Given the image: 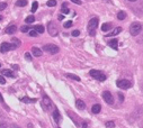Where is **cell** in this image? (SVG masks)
<instances>
[{
	"label": "cell",
	"instance_id": "obj_24",
	"mask_svg": "<svg viewBox=\"0 0 143 128\" xmlns=\"http://www.w3.org/2000/svg\"><path fill=\"white\" fill-rule=\"evenodd\" d=\"M37 8H38V2H37V1H34L33 5H32V9H30V11H32L33 14H34V12L37 10Z\"/></svg>",
	"mask_w": 143,
	"mask_h": 128
},
{
	"label": "cell",
	"instance_id": "obj_41",
	"mask_svg": "<svg viewBox=\"0 0 143 128\" xmlns=\"http://www.w3.org/2000/svg\"><path fill=\"white\" fill-rule=\"evenodd\" d=\"M81 128H88V124H87L86 121H83V123L81 124Z\"/></svg>",
	"mask_w": 143,
	"mask_h": 128
},
{
	"label": "cell",
	"instance_id": "obj_29",
	"mask_svg": "<svg viewBox=\"0 0 143 128\" xmlns=\"http://www.w3.org/2000/svg\"><path fill=\"white\" fill-rule=\"evenodd\" d=\"M106 127L107 128H114L115 127V123H114V121H107V123H106Z\"/></svg>",
	"mask_w": 143,
	"mask_h": 128
},
{
	"label": "cell",
	"instance_id": "obj_1",
	"mask_svg": "<svg viewBox=\"0 0 143 128\" xmlns=\"http://www.w3.org/2000/svg\"><path fill=\"white\" fill-rule=\"evenodd\" d=\"M42 107L44 108V110H45V111H50L51 109H53V104H52V100H51V99H50L46 95L43 96Z\"/></svg>",
	"mask_w": 143,
	"mask_h": 128
},
{
	"label": "cell",
	"instance_id": "obj_27",
	"mask_svg": "<svg viewBox=\"0 0 143 128\" xmlns=\"http://www.w3.org/2000/svg\"><path fill=\"white\" fill-rule=\"evenodd\" d=\"M30 28H33V27H29V26H23V27H20V30L23 33H27V32H29L30 30Z\"/></svg>",
	"mask_w": 143,
	"mask_h": 128
},
{
	"label": "cell",
	"instance_id": "obj_22",
	"mask_svg": "<svg viewBox=\"0 0 143 128\" xmlns=\"http://www.w3.org/2000/svg\"><path fill=\"white\" fill-rule=\"evenodd\" d=\"M26 5H27V0H17L16 2V6H18V7H25Z\"/></svg>",
	"mask_w": 143,
	"mask_h": 128
},
{
	"label": "cell",
	"instance_id": "obj_14",
	"mask_svg": "<svg viewBox=\"0 0 143 128\" xmlns=\"http://www.w3.org/2000/svg\"><path fill=\"white\" fill-rule=\"evenodd\" d=\"M76 106H77L78 109H85L86 108V104L81 100V99H77V100H76Z\"/></svg>",
	"mask_w": 143,
	"mask_h": 128
},
{
	"label": "cell",
	"instance_id": "obj_39",
	"mask_svg": "<svg viewBox=\"0 0 143 128\" xmlns=\"http://www.w3.org/2000/svg\"><path fill=\"white\" fill-rule=\"evenodd\" d=\"M118 97H120V101H121V102H123V101H124V96L120 92V93H118Z\"/></svg>",
	"mask_w": 143,
	"mask_h": 128
},
{
	"label": "cell",
	"instance_id": "obj_37",
	"mask_svg": "<svg viewBox=\"0 0 143 128\" xmlns=\"http://www.w3.org/2000/svg\"><path fill=\"white\" fill-rule=\"evenodd\" d=\"M71 1L76 5H81V0H71Z\"/></svg>",
	"mask_w": 143,
	"mask_h": 128
},
{
	"label": "cell",
	"instance_id": "obj_7",
	"mask_svg": "<svg viewBox=\"0 0 143 128\" xmlns=\"http://www.w3.org/2000/svg\"><path fill=\"white\" fill-rule=\"evenodd\" d=\"M47 32L51 36H57L58 35L59 30L57 28V25H55L53 21H50V23L47 24Z\"/></svg>",
	"mask_w": 143,
	"mask_h": 128
},
{
	"label": "cell",
	"instance_id": "obj_13",
	"mask_svg": "<svg viewBox=\"0 0 143 128\" xmlns=\"http://www.w3.org/2000/svg\"><path fill=\"white\" fill-rule=\"evenodd\" d=\"M16 32H17V26H15V25L8 26L7 29H6V33L9 34V35H12V34H15Z\"/></svg>",
	"mask_w": 143,
	"mask_h": 128
},
{
	"label": "cell",
	"instance_id": "obj_42",
	"mask_svg": "<svg viewBox=\"0 0 143 128\" xmlns=\"http://www.w3.org/2000/svg\"><path fill=\"white\" fill-rule=\"evenodd\" d=\"M58 18H59V20H63L64 19V16H63V15H60Z\"/></svg>",
	"mask_w": 143,
	"mask_h": 128
},
{
	"label": "cell",
	"instance_id": "obj_35",
	"mask_svg": "<svg viewBox=\"0 0 143 128\" xmlns=\"http://www.w3.org/2000/svg\"><path fill=\"white\" fill-rule=\"evenodd\" d=\"M80 35V32H79V30H73V32H72V36H74V37H77V36H79Z\"/></svg>",
	"mask_w": 143,
	"mask_h": 128
},
{
	"label": "cell",
	"instance_id": "obj_8",
	"mask_svg": "<svg viewBox=\"0 0 143 128\" xmlns=\"http://www.w3.org/2000/svg\"><path fill=\"white\" fill-rule=\"evenodd\" d=\"M116 84L120 89H129L132 87V83L129 80H118L116 82Z\"/></svg>",
	"mask_w": 143,
	"mask_h": 128
},
{
	"label": "cell",
	"instance_id": "obj_3",
	"mask_svg": "<svg viewBox=\"0 0 143 128\" xmlns=\"http://www.w3.org/2000/svg\"><path fill=\"white\" fill-rule=\"evenodd\" d=\"M98 26V18H92V19H90L89 21V25H88V28H89V34L91 36H95L96 34V28Z\"/></svg>",
	"mask_w": 143,
	"mask_h": 128
},
{
	"label": "cell",
	"instance_id": "obj_9",
	"mask_svg": "<svg viewBox=\"0 0 143 128\" xmlns=\"http://www.w3.org/2000/svg\"><path fill=\"white\" fill-rule=\"evenodd\" d=\"M102 99L105 100V102L108 105H113L114 104V98L112 96V93L109 91H104L102 92Z\"/></svg>",
	"mask_w": 143,
	"mask_h": 128
},
{
	"label": "cell",
	"instance_id": "obj_10",
	"mask_svg": "<svg viewBox=\"0 0 143 128\" xmlns=\"http://www.w3.org/2000/svg\"><path fill=\"white\" fill-rule=\"evenodd\" d=\"M53 119L57 124H59L61 120V115H60V111H59L58 109H54V111H53Z\"/></svg>",
	"mask_w": 143,
	"mask_h": 128
},
{
	"label": "cell",
	"instance_id": "obj_50",
	"mask_svg": "<svg viewBox=\"0 0 143 128\" xmlns=\"http://www.w3.org/2000/svg\"><path fill=\"white\" fill-rule=\"evenodd\" d=\"M57 128H60V127H57Z\"/></svg>",
	"mask_w": 143,
	"mask_h": 128
},
{
	"label": "cell",
	"instance_id": "obj_45",
	"mask_svg": "<svg viewBox=\"0 0 143 128\" xmlns=\"http://www.w3.org/2000/svg\"><path fill=\"white\" fill-rule=\"evenodd\" d=\"M11 128H19L17 125H11Z\"/></svg>",
	"mask_w": 143,
	"mask_h": 128
},
{
	"label": "cell",
	"instance_id": "obj_49",
	"mask_svg": "<svg viewBox=\"0 0 143 128\" xmlns=\"http://www.w3.org/2000/svg\"><path fill=\"white\" fill-rule=\"evenodd\" d=\"M0 67H1V63H0Z\"/></svg>",
	"mask_w": 143,
	"mask_h": 128
},
{
	"label": "cell",
	"instance_id": "obj_5",
	"mask_svg": "<svg viewBox=\"0 0 143 128\" xmlns=\"http://www.w3.org/2000/svg\"><path fill=\"white\" fill-rule=\"evenodd\" d=\"M17 45L16 44H9V43L4 42L1 45H0V52L1 53H7L9 51H12V49H16Z\"/></svg>",
	"mask_w": 143,
	"mask_h": 128
},
{
	"label": "cell",
	"instance_id": "obj_47",
	"mask_svg": "<svg viewBox=\"0 0 143 128\" xmlns=\"http://www.w3.org/2000/svg\"><path fill=\"white\" fill-rule=\"evenodd\" d=\"M2 20V16H1V15H0V21H1Z\"/></svg>",
	"mask_w": 143,
	"mask_h": 128
},
{
	"label": "cell",
	"instance_id": "obj_18",
	"mask_svg": "<svg viewBox=\"0 0 143 128\" xmlns=\"http://www.w3.org/2000/svg\"><path fill=\"white\" fill-rule=\"evenodd\" d=\"M32 53H33V55L34 56H36V57H39V56H42V51L39 48H37V47H33L32 48Z\"/></svg>",
	"mask_w": 143,
	"mask_h": 128
},
{
	"label": "cell",
	"instance_id": "obj_23",
	"mask_svg": "<svg viewBox=\"0 0 143 128\" xmlns=\"http://www.w3.org/2000/svg\"><path fill=\"white\" fill-rule=\"evenodd\" d=\"M34 20H35V17H34L33 15H30V16H27L26 17V19H25V23H26V24H32Z\"/></svg>",
	"mask_w": 143,
	"mask_h": 128
},
{
	"label": "cell",
	"instance_id": "obj_4",
	"mask_svg": "<svg viewBox=\"0 0 143 128\" xmlns=\"http://www.w3.org/2000/svg\"><path fill=\"white\" fill-rule=\"evenodd\" d=\"M89 74L91 75L94 79L99 80V81H105L106 80V75L101 72V71H97V70H90Z\"/></svg>",
	"mask_w": 143,
	"mask_h": 128
},
{
	"label": "cell",
	"instance_id": "obj_6",
	"mask_svg": "<svg viewBox=\"0 0 143 128\" xmlns=\"http://www.w3.org/2000/svg\"><path fill=\"white\" fill-rule=\"evenodd\" d=\"M43 49H44L45 52L50 53V54H57V53H59V51H60V48L54 44H47V45L43 46Z\"/></svg>",
	"mask_w": 143,
	"mask_h": 128
},
{
	"label": "cell",
	"instance_id": "obj_19",
	"mask_svg": "<svg viewBox=\"0 0 143 128\" xmlns=\"http://www.w3.org/2000/svg\"><path fill=\"white\" fill-rule=\"evenodd\" d=\"M126 18V12L125 11H123V10H121L117 12V19L118 20H124Z\"/></svg>",
	"mask_w": 143,
	"mask_h": 128
},
{
	"label": "cell",
	"instance_id": "obj_25",
	"mask_svg": "<svg viewBox=\"0 0 143 128\" xmlns=\"http://www.w3.org/2000/svg\"><path fill=\"white\" fill-rule=\"evenodd\" d=\"M67 76L70 78V79L72 80H76V81H80V78L78 75H74V74H71V73H67Z\"/></svg>",
	"mask_w": 143,
	"mask_h": 128
},
{
	"label": "cell",
	"instance_id": "obj_15",
	"mask_svg": "<svg viewBox=\"0 0 143 128\" xmlns=\"http://www.w3.org/2000/svg\"><path fill=\"white\" fill-rule=\"evenodd\" d=\"M101 110V107H100V105H98V104H96L92 106V108H91V111H92V114H95V115H97L99 114Z\"/></svg>",
	"mask_w": 143,
	"mask_h": 128
},
{
	"label": "cell",
	"instance_id": "obj_43",
	"mask_svg": "<svg viewBox=\"0 0 143 128\" xmlns=\"http://www.w3.org/2000/svg\"><path fill=\"white\" fill-rule=\"evenodd\" d=\"M11 66H12V69H15V70H18V69H19V67H18V66H17V65H16V64H12V65H11Z\"/></svg>",
	"mask_w": 143,
	"mask_h": 128
},
{
	"label": "cell",
	"instance_id": "obj_44",
	"mask_svg": "<svg viewBox=\"0 0 143 128\" xmlns=\"http://www.w3.org/2000/svg\"><path fill=\"white\" fill-rule=\"evenodd\" d=\"M0 102H2V104H4V98H2L1 93H0Z\"/></svg>",
	"mask_w": 143,
	"mask_h": 128
},
{
	"label": "cell",
	"instance_id": "obj_16",
	"mask_svg": "<svg viewBox=\"0 0 143 128\" xmlns=\"http://www.w3.org/2000/svg\"><path fill=\"white\" fill-rule=\"evenodd\" d=\"M121 32H122V27H116V28H115V29L113 30V32L108 34V35H107L106 37H109V36H116V35H118V34H120Z\"/></svg>",
	"mask_w": 143,
	"mask_h": 128
},
{
	"label": "cell",
	"instance_id": "obj_28",
	"mask_svg": "<svg viewBox=\"0 0 143 128\" xmlns=\"http://www.w3.org/2000/svg\"><path fill=\"white\" fill-rule=\"evenodd\" d=\"M63 26H64V28H70L71 26H72V20H68V21H66Z\"/></svg>",
	"mask_w": 143,
	"mask_h": 128
},
{
	"label": "cell",
	"instance_id": "obj_31",
	"mask_svg": "<svg viewBox=\"0 0 143 128\" xmlns=\"http://www.w3.org/2000/svg\"><path fill=\"white\" fill-rule=\"evenodd\" d=\"M25 58H26L27 61H29V62H30V61H32V55H30L28 52L25 53Z\"/></svg>",
	"mask_w": 143,
	"mask_h": 128
},
{
	"label": "cell",
	"instance_id": "obj_20",
	"mask_svg": "<svg viewBox=\"0 0 143 128\" xmlns=\"http://www.w3.org/2000/svg\"><path fill=\"white\" fill-rule=\"evenodd\" d=\"M33 29H35L37 33L38 34H43L44 33V30H45V28L42 26V25H37V26H35V27H33Z\"/></svg>",
	"mask_w": 143,
	"mask_h": 128
},
{
	"label": "cell",
	"instance_id": "obj_32",
	"mask_svg": "<svg viewBox=\"0 0 143 128\" xmlns=\"http://www.w3.org/2000/svg\"><path fill=\"white\" fill-rule=\"evenodd\" d=\"M7 8V4L6 2H0V10H5Z\"/></svg>",
	"mask_w": 143,
	"mask_h": 128
},
{
	"label": "cell",
	"instance_id": "obj_34",
	"mask_svg": "<svg viewBox=\"0 0 143 128\" xmlns=\"http://www.w3.org/2000/svg\"><path fill=\"white\" fill-rule=\"evenodd\" d=\"M68 115H69V116H70V117H74V114H71V112H70V111H68ZM71 119H73V120H74V124H76V125H78V123H77V120H76V118H71Z\"/></svg>",
	"mask_w": 143,
	"mask_h": 128
},
{
	"label": "cell",
	"instance_id": "obj_2",
	"mask_svg": "<svg viewBox=\"0 0 143 128\" xmlns=\"http://www.w3.org/2000/svg\"><path fill=\"white\" fill-rule=\"evenodd\" d=\"M142 30V26L140 23H133L131 26H130V33H131L132 36H138Z\"/></svg>",
	"mask_w": 143,
	"mask_h": 128
},
{
	"label": "cell",
	"instance_id": "obj_30",
	"mask_svg": "<svg viewBox=\"0 0 143 128\" xmlns=\"http://www.w3.org/2000/svg\"><path fill=\"white\" fill-rule=\"evenodd\" d=\"M28 34H29V36H32V37H34V36H37V34H38V33H37V32H36V30H35V29H30V30H29V32H28Z\"/></svg>",
	"mask_w": 143,
	"mask_h": 128
},
{
	"label": "cell",
	"instance_id": "obj_40",
	"mask_svg": "<svg viewBox=\"0 0 143 128\" xmlns=\"http://www.w3.org/2000/svg\"><path fill=\"white\" fill-rule=\"evenodd\" d=\"M0 128H9L5 123H0Z\"/></svg>",
	"mask_w": 143,
	"mask_h": 128
},
{
	"label": "cell",
	"instance_id": "obj_48",
	"mask_svg": "<svg viewBox=\"0 0 143 128\" xmlns=\"http://www.w3.org/2000/svg\"><path fill=\"white\" fill-rule=\"evenodd\" d=\"M129 1H132L133 2V1H136V0H129Z\"/></svg>",
	"mask_w": 143,
	"mask_h": 128
},
{
	"label": "cell",
	"instance_id": "obj_38",
	"mask_svg": "<svg viewBox=\"0 0 143 128\" xmlns=\"http://www.w3.org/2000/svg\"><path fill=\"white\" fill-rule=\"evenodd\" d=\"M12 42H14V43H15V44H16L17 46H18V45H20V42H19V40H18V39H16V38H12Z\"/></svg>",
	"mask_w": 143,
	"mask_h": 128
},
{
	"label": "cell",
	"instance_id": "obj_36",
	"mask_svg": "<svg viewBox=\"0 0 143 128\" xmlns=\"http://www.w3.org/2000/svg\"><path fill=\"white\" fill-rule=\"evenodd\" d=\"M6 83V80H5V78L2 76V75H0V84H5Z\"/></svg>",
	"mask_w": 143,
	"mask_h": 128
},
{
	"label": "cell",
	"instance_id": "obj_12",
	"mask_svg": "<svg viewBox=\"0 0 143 128\" xmlns=\"http://www.w3.org/2000/svg\"><path fill=\"white\" fill-rule=\"evenodd\" d=\"M20 100L23 101V102H25V104H35V102L37 101V99H35V98H28V97H23Z\"/></svg>",
	"mask_w": 143,
	"mask_h": 128
},
{
	"label": "cell",
	"instance_id": "obj_46",
	"mask_svg": "<svg viewBox=\"0 0 143 128\" xmlns=\"http://www.w3.org/2000/svg\"><path fill=\"white\" fill-rule=\"evenodd\" d=\"M67 6H68V4H67V2H64V4L62 5V7H67Z\"/></svg>",
	"mask_w": 143,
	"mask_h": 128
},
{
	"label": "cell",
	"instance_id": "obj_26",
	"mask_svg": "<svg viewBox=\"0 0 143 128\" xmlns=\"http://www.w3.org/2000/svg\"><path fill=\"white\" fill-rule=\"evenodd\" d=\"M46 5H47L49 7H54V6L57 5V0H49V1L46 2Z\"/></svg>",
	"mask_w": 143,
	"mask_h": 128
},
{
	"label": "cell",
	"instance_id": "obj_33",
	"mask_svg": "<svg viewBox=\"0 0 143 128\" xmlns=\"http://www.w3.org/2000/svg\"><path fill=\"white\" fill-rule=\"evenodd\" d=\"M61 10H62V12H63V14H69V12H70V9L68 8V7H62Z\"/></svg>",
	"mask_w": 143,
	"mask_h": 128
},
{
	"label": "cell",
	"instance_id": "obj_17",
	"mask_svg": "<svg viewBox=\"0 0 143 128\" xmlns=\"http://www.w3.org/2000/svg\"><path fill=\"white\" fill-rule=\"evenodd\" d=\"M108 45H109L112 48H114V49H117V45H118V42H117V39H116V38H114V39H110L109 42H108Z\"/></svg>",
	"mask_w": 143,
	"mask_h": 128
},
{
	"label": "cell",
	"instance_id": "obj_11",
	"mask_svg": "<svg viewBox=\"0 0 143 128\" xmlns=\"http://www.w3.org/2000/svg\"><path fill=\"white\" fill-rule=\"evenodd\" d=\"M1 74L5 76H9V78H15V74L12 72L11 70H8V69H4V70L1 71Z\"/></svg>",
	"mask_w": 143,
	"mask_h": 128
},
{
	"label": "cell",
	"instance_id": "obj_21",
	"mask_svg": "<svg viewBox=\"0 0 143 128\" xmlns=\"http://www.w3.org/2000/svg\"><path fill=\"white\" fill-rule=\"evenodd\" d=\"M110 26L112 25L109 23H105L101 25V30L102 32H108V30H110Z\"/></svg>",
	"mask_w": 143,
	"mask_h": 128
}]
</instances>
